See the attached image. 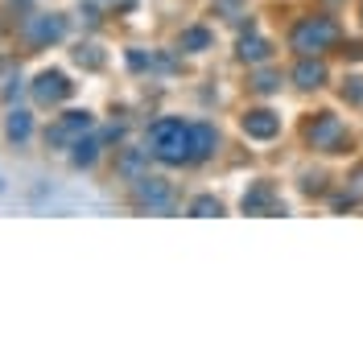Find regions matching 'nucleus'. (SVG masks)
Here are the masks:
<instances>
[{"mask_svg":"<svg viewBox=\"0 0 363 363\" xmlns=\"http://www.w3.org/2000/svg\"><path fill=\"white\" fill-rule=\"evenodd\" d=\"M149 153L165 165H186V161H194V124H186V120H157L153 128H149Z\"/></svg>","mask_w":363,"mask_h":363,"instance_id":"f257e3e1","label":"nucleus"},{"mask_svg":"<svg viewBox=\"0 0 363 363\" xmlns=\"http://www.w3.org/2000/svg\"><path fill=\"white\" fill-rule=\"evenodd\" d=\"M335 38H339V25L330 21V17H306V21H297L289 42H294L297 54H318V50H326Z\"/></svg>","mask_w":363,"mask_h":363,"instance_id":"f03ea898","label":"nucleus"},{"mask_svg":"<svg viewBox=\"0 0 363 363\" xmlns=\"http://www.w3.org/2000/svg\"><path fill=\"white\" fill-rule=\"evenodd\" d=\"M91 124H95V116L83 108V112H67L58 116L50 128H45V145H54V149H74V140H83L91 133Z\"/></svg>","mask_w":363,"mask_h":363,"instance_id":"7ed1b4c3","label":"nucleus"},{"mask_svg":"<svg viewBox=\"0 0 363 363\" xmlns=\"http://www.w3.org/2000/svg\"><path fill=\"white\" fill-rule=\"evenodd\" d=\"M310 145L322 149V153H342V145H347V124H342L339 116L322 112L310 124Z\"/></svg>","mask_w":363,"mask_h":363,"instance_id":"20e7f679","label":"nucleus"},{"mask_svg":"<svg viewBox=\"0 0 363 363\" xmlns=\"http://www.w3.org/2000/svg\"><path fill=\"white\" fill-rule=\"evenodd\" d=\"M70 91H74V83H70L62 70H54V67L42 70V74L33 79V99H38V108H58Z\"/></svg>","mask_w":363,"mask_h":363,"instance_id":"39448f33","label":"nucleus"},{"mask_svg":"<svg viewBox=\"0 0 363 363\" xmlns=\"http://www.w3.org/2000/svg\"><path fill=\"white\" fill-rule=\"evenodd\" d=\"M62 33H67V21H62L58 13H45V17H29V21H25V38L33 45L62 42Z\"/></svg>","mask_w":363,"mask_h":363,"instance_id":"423d86ee","label":"nucleus"},{"mask_svg":"<svg viewBox=\"0 0 363 363\" xmlns=\"http://www.w3.org/2000/svg\"><path fill=\"white\" fill-rule=\"evenodd\" d=\"M240 128H244V136H252V140H272V136L281 133V116L269 112V108H256V112H244Z\"/></svg>","mask_w":363,"mask_h":363,"instance_id":"0eeeda50","label":"nucleus"},{"mask_svg":"<svg viewBox=\"0 0 363 363\" xmlns=\"http://www.w3.org/2000/svg\"><path fill=\"white\" fill-rule=\"evenodd\" d=\"M244 211L248 215H277V211H285V203L277 199L272 182H256L248 194H244Z\"/></svg>","mask_w":363,"mask_h":363,"instance_id":"6e6552de","label":"nucleus"},{"mask_svg":"<svg viewBox=\"0 0 363 363\" xmlns=\"http://www.w3.org/2000/svg\"><path fill=\"white\" fill-rule=\"evenodd\" d=\"M136 199L153 211H169L174 206V194H169V182L161 178H136Z\"/></svg>","mask_w":363,"mask_h":363,"instance_id":"1a4fd4ad","label":"nucleus"},{"mask_svg":"<svg viewBox=\"0 0 363 363\" xmlns=\"http://www.w3.org/2000/svg\"><path fill=\"white\" fill-rule=\"evenodd\" d=\"M4 136H9V145H25L33 136V116L21 112V108H13V112L4 116Z\"/></svg>","mask_w":363,"mask_h":363,"instance_id":"9d476101","label":"nucleus"},{"mask_svg":"<svg viewBox=\"0 0 363 363\" xmlns=\"http://www.w3.org/2000/svg\"><path fill=\"white\" fill-rule=\"evenodd\" d=\"M294 83L306 87V91L322 87V83H326V67H322V62H301V67L294 70Z\"/></svg>","mask_w":363,"mask_h":363,"instance_id":"9b49d317","label":"nucleus"},{"mask_svg":"<svg viewBox=\"0 0 363 363\" xmlns=\"http://www.w3.org/2000/svg\"><path fill=\"white\" fill-rule=\"evenodd\" d=\"M215 145H219V133L211 128V124H194V161H203L215 153Z\"/></svg>","mask_w":363,"mask_h":363,"instance_id":"f8f14e48","label":"nucleus"},{"mask_svg":"<svg viewBox=\"0 0 363 363\" xmlns=\"http://www.w3.org/2000/svg\"><path fill=\"white\" fill-rule=\"evenodd\" d=\"M206 45H211V33L199 29V25H194V29H186V33L178 38V50H186V54H203Z\"/></svg>","mask_w":363,"mask_h":363,"instance_id":"ddd939ff","label":"nucleus"},{"mask_svg":"<svg viewBox=\"0 0 363 363\" xmlns=\"http://www.w3.org/2000/svg\"><path fill=\"white\" fill-rule=\"evenodd\" d=\"M240 58H244V62H264V58H269V42H264V38H244V42H240Z\"/></svg>","mask_w":363,"mask_h":363,"instance_id":"4468645a","label":"nucleus"},{"mask_svg":"<svg viewBox=\"0 0 363 363\" xmlns=\"http://www.w3.org/2000/svg\"><path fill=\"white\" fill-rule=\"evenodd\" d=\"M99 157V140H74V153H70V161H74V165H79V169H83V165H91V161Z\"/></svg>","mask_w":363,"mask_h":363,"instance_id":"2eb2a0df","label":"nucleus"},{"mask_svg":"<svg viewBox=\"0 0 363 363\" xmlns=\"http://www.w3.org/2000/svg\"><path fill=\"white\" fill-rule=\"evenodd\" d=\"M190 215H223V203H219L215 194H203V199L190 203Z\"/></svg>","mask_w":363,"mask_h":363,"instance_id":"dca6fc26","label":"nucleus"},{"mask_svg":"<svg viewBox=\"0 0 363 363\" xmlns=\"http://www.w3.org/2000/svg\"><path fill=\"white\" fill-rule=\"evenodd\" d=\"M252 87L260 91V95H272V91L281 87V74H277V70H260V74H256V83H252Z\"/></svg>","mask_w":363,"mask_h":363,"instance_id":"f3484780","label":"nucleus"},{"mask_svg":"<svg viewBox=\"0 0 363 363\" xmlns=\"http://www.w3.org/2000/svg\"><path fill=\"white\" fill-rule=\"evenodd\" d=\"M74 62H83V67H104V58L95 54V45H79V50H74Z\"/></svg>","mask_w":363,"mask_h":363,"instance_id":"a211bd4d","label":"nucleus"},{"mask_svg":"<svg viewBox=\"0 0 363 363\" xmlns=\"http://www.w3.org/2000/svg\"><path fill=\"white\" fill-rule=\"evenodd\" d=\"M351 95H355V99H363V79H351Z\"/></svg>","mask_w":363,"mask_h":363,"instance_id":"6ab92c4d","label":"nucleus"},{"mask_svg":"<svg viewBox=\"0 0 363 363\" xmlns=\"http://www.w3.org/2000/svg\"><path fill=\"white\" fill-rule=\"evenodd\" d=\"M351 182H355V190H363V165L355 169V174H351Z\"/></svg>","mask_w":363,"mask_h":363,"instance_id":"aec40b11","label":"nucleus"},{"mask_svg":"<svg viewBox=\"0 0 363 363\" xmlns=\"http://www.w3.org/2000/svg\"><path fill=\"white\" fill-rule=\"evenodd\" d=\"M104 4H112V0H104Z\"/></svg>","mask_w":363,"mask_h":363,"instance_id":"412c9836","label":"nucleus"}]
</instances>
